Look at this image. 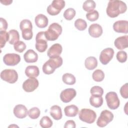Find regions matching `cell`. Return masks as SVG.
I'll return each instance as SVG.
<instances>
[{
	"label": "cell",
	"instance_id": "cell-34",
	"mask_svg": "<svg viewBox=\"0 0 128 128\" xmlns=\"http://www.w3.org/2000/svg\"><path fill=\"white\" fill-rule=\"evenodd\" d=\"M20 28L22 31L25 30H32V22L29 20L24 19L20 22Z\"/></svg>",
	"mask_w": 128,
	"mask_h": 128
},
{
	"label": "cell",
	"instance_id": "cell-18",
	"mask_svg": "<svg viewBox=\"0 0 128 128\" xmlns=\"http://www.w3.org/2000/svg\"><path fill=\"white\" fill-rule=\"evenodd\" d=\"M114 46L118 50H123L128 46V36L126 35L116 38L114 42Z\"/></svg>",
	"mask_w": 128,
	"mask_h": 128
},
{
	"label": "cell",
	"instance_id": "cell-42",
	"mask_svg": "<svg viewBox=\"0 0 128 128\" xmlns=\"http://www.w3.org/2000/svg\"><path fill=\"white\" fill-rule=\"evenodd\" d=\"M0 32L6 31L8 28V23L6 20L2 18H0Z\"/></svg>",
	"mask_w": 128,
	"mask_h": 128
},
{
	"label": "cell",
	"instance_id": "cell-38",
	"mask_svg": "<svg viewBox=\"0 0 128 128\" xmlns=\"http://www.w3.org/2000/svg\"><path fill=\"white\" fill-rule=\"evenodd\" d=\"M116 58L119 62L121 63L124 62L127 60V54L126 52L123 50L119 51L116 54Z\"/></svg>",
	"mask_w": 128,
	"mask_h": 128
},
{
	"label": "cell",
	"instance_id": "cell-8",
	"mask_svg": "<svg viewBox=\"0 0 128 128\" xmlns=\"http://www.w3.org/2000/svg\"><path fill=\"white\" fill-rule=\"evenodd\" d=\"M36 48L40 52H43L46 50L48 48L47 40L44 35V32H38L36 37Z\"/></svg>",
	"mask_w": 128,
	"mask_h": 128
},
{
	"label": "cell",
	"instance_id": "cell-9",
	"mask_svg": "<svg viewBox=\"0 0 128 128\" xmlns=\"http://www.w3.org/2000/svg\"><path fill=\"white\" fill-rule=\"evenodd\" d=\"M0 78L10 84H14L18 79V74L14 70L6 69L1 72Z\"/></svg>",
	"mask_w": 128,
	"mask_h": 128
},
{
	"label": "cell",
	"instance_id": "cell-12",
	"mask_svg": "<svg viewBox=\"0 0 128 128\" xmlns=\"http://www.w3.org/2000/svg\"><path fill=\"white\" fill-rule=\"evenodd\" d=\"M39 84L38 80L36 78H30L22 84L23 90L28 92H30L37 88Z\"/></svg>",
	"mask_w": 128,
	"mask_h": 128
},
{
	"label": "cell",
	"instance_id": "cell-2",
	"mask_svg": "<svg viewBox=\"0 0 128 128\" xmlns=\"http://www.w3.org/2000/svg\"><path fill=\"white\" fill-rule=\"evenodd\" d=\"M62 58L60 56L50 58L42 66V71L46 74H52L56 69L60 67L62 64Z\"/></svg>",
	"mask_w": 128,
	"mask_h": 128
},
{
	"label": "cell",
	"instance_id": "cell-43",
	"mask_svg": "<svg viewBox=\"0 0 128 128\" xmlns=\"http://www.w3.org/2000/svg\"><path fill=\"white\" fill-rule=\"evenodd\" d=\"M64 128H76L75 122L72 120H68L66 121L64 126Z\"/></svg>",
	"mask_w": 128,
	"mask_h": 128
},
{
	"label": "cell",
	"instance_id": "cell-16",
	"mask_svg": "<svg viewBox=\"0 0 128 128\" xmlns=\"http://www.w3.org/2000/svg\"><path fill=\"white\" fill-rule=\"evenodd\" d=\"M14 116L18 118H26L28 114L27 108L22 104H18L14 108Z\"/></svg>",
	"mask_w": 128,
	"mask_h": 128
},
{
	"label": "cell",
	"instance_id": "cell-7",
	"mask_svg": "<svg viewBox=\"0 0 128 128\" xmlns=\"http://www.w3.org/2000/svg\"><path fill=\"white\" fill-rule=\"evenodd\" d=\"M106 100L107 106L111 110L118 108L120 104V102L117 94L114 92H110L106 95Z\"/></svg>",
	"mask_w": 128,
	"mask_h": 128
},
{
	"label": "cell",
	"instance_id": "cell-44",
	"mask_svg": "<svg viewBox=\"0 0 128 128\" xmlns=\"http://www.w3.org/2000/svg\"><path fill=\"white\" fill-rule=\"evenodd\" d=\"M0 2L2 4L8 6L10 5L11 4V3L12 2V0H0Z\"/></svg>",
	"mask_w": 128,
	"mask_h": 128
},
{
	"label": "cell",
	"instance_id": "cell-6",
	"mask_svg": "<svg viewBox=\"0 0 128 128\" xmlns=\"http://www.w3.org/2000/svg\"><path fill=\"white\" fill-rule=\"evenodd\" d=\"M113 118L114 114L111 112L106 110H104L101 112L100 116L96 121V124L99 127H104L111 122Z\"/></svg>",
	"mask_w": 128,
	"mask_h": 128
},
{
	"label": "cell",
	"instance_id": "cell-17",
	"mask_svg": "<svg viewBox=\"0 0 128 128\" xmlns=\"http://www.w3.org/2000/svg\"><path fill=\"white\" fill-rule=\"evenodd\" d=\"M88 33L92 37L99 38L102 34V28L98 24H93L89 26Z\"/></svg>",
	"mask_w": 128,
	"mask_h": 128
},
{
	"label": "cell",
	"instance_id": "cell-21",
	"mask_svg": "<svg viewBox=\"0 0 128 128\" xmlns=\"http://www.w3.org/2000/svg\"><path fill=\"white\" fill-rule=\"evenodd\" d=\"M40 70L36 66H28L25 70L26 75L30 78H35L38 76Z\"/></svg>",
	"mask_w": 128,
	"mask_h": 128
},
{
	"label": "cell",
	"instance_id": "cell-31",
	"mask_svg": "<svg viewBox=\"0 0 128 128\" xmlns=\"http://www.w3.org/2000/svg\"><path fill=\"white\" fill-rule=\"evenodd\" d=\"M9 34L6 31L0 32V46L2 48L4 46L6 42L9 40Z\"/></svg>",
	"mask_w": 128,
	"mask_h": 128
},
{
	"label": "cell",
	"instance_id": "cell-1",
	"mask_svg": "<svg viewBox=\"0 0 128 128\" xmlns=\"http://www.w3.org/2000/svg\"><path fill=\"white\" fill-rule=\"evenodd\" d=\"M126 10V4L124 2L118 0H110L108 2L106 12L109 17L114 18L117 17L120 14L124 13Z\"/></svg>",
	"mask_w": 128,
	"mask_h": 128
},
{
	"label": "cell",
	"instance_id": "cell-30",
	"mask_svg": "<svg viewBox=\"0 0 128 128\" xmlns=\"http://www.w3.org/2000/svg\"><path fill=\"white\" fill-rule=\"evenodd\" d=\"M40 124L43 128H49L52 126V122L48 116H44L40 119Z\"/></svg>",
	"mask_w": 128,
	"mask_h": 128
},
{
	"label": "cell",
	"instance_id": "cell-14",
	"mask_svg": "<svg viewBox=\"0 0 128 128\" xmlns=\"http://www.w3.org/2000/svg\"><path fill=\"white\" fill-rule=\"evenodd\" d=\"M113 28L116 32L128 34V22L124 20L116 21L113 24Z\"/></svg>",
	"mask_w": 128,
	"mask_h": 128
},
{
	"label": "cell",
	"instance_id": "cell-26",
	"mask_svg": "<svg viewBox=\"0 0 128 128\" xmlns=\"http://www.w3.org/2000/svg\"><path fill=\"white\" fill-rule=\"evenodd\" d=\"M9 40L8 42L10 44H14L20 40V35L18 30H11L8 32Z\"/></svg>",
	"mask_w": 128,
	"mask_h": 128
},
{
	"label": "cell",
	"instance_id": "cell-37",
	"mask_svg": "<svg viewBox=\"0 0 128 128\" xmlns=\"http://www.w3.org/2000/svg\"><path fill=\"white\" fill-rule=\"evenodd\" d=\"M14 48L16 52H22L26 48V44L22 41H18L14 44Z\"/></svg>",
	"mask_w": 128,
	"mask_h": 128
},
{
	"label": "cell",
	"instance_id": "cell-32",
	"mask_svg": "<svg viewBox=\"0 0 128 128\" xmlns=\"http://www.w3.org/2000/svg\"><path fill=\"white\" fill-rule=\"evenodd\" d=\"M74 26L79 30H84L87 27V23L83 19L78 18L74 22Z\"/></svg>",
	"mask_w": 128,
	"mask_h": 128
},
{
	"label": "cell",
	"instance_id": "cell-39",
	"mask_svg": "<svg viewBox=\"0 0 128 128\" xmlns=\"http://www.w3.org/2000/svg\"><path fill=\"white\" fill-rule=\"evenodd\" d=\"M90 92L92 95H99L102 96L104 94V90L102 87L96 86L91 88Z\"/></svg>",
	"mask_w": 128,
	"mask_h": 128
},
{
	"label": "cell",
	"instance_id": "cell-29",
	"mask_svg": "<svg viewBox=\"0 0 128 128\" xmlns=\"http://www.w3.org/2000/svg\"><path fill=\"white\" fill-rule=\"evenodd\" d=\"M93 80L97 82H100L103 80L104 78V74L101 70H94L92 74Z\"/></svg>",
	"mask_w": 128,
	"mask_h": 128
},
{
	"label": "cell",
	"instance_id": "cell-5",
	"mask_svg": "<svg viewBox=\"0 0 128 128\" xmlns=\"http://www.w3.org/2000/svg\"><path fill=\"white\" fill-rule=\"evenodd\" d=\"M65 6V2L62 0H54L47 8L48 13L51 16H56Z\"/></svg>",
	"mask_w": 128,
	"mask_h": 128
},
{
	"label": "cell",
	"instance_id": "cell-41",
	"mask_svg": "<svg viewBox=\"0 0 128 128\" xmlns=\"http://www.w3.org/2000/svg\"><path fill=\"white\" fill-rule=\"evenodd\" d=\"M121 96L124 98H128V84L126 83L124 84L120 90Z\"/></svg>",
	"mask_w": 128,
	"mask_h": 128
},
{
	"label": "cell",
	"instance_id": "cell-10",
	"mask_svg": "<svg viewBox=\"0 0 128 128\" xmlns=\"http://www.w3.org/2000/svg\"><path fill=\"white\" fill-rule=\"evenodd\" d=\"M114 50L112 48H108L103 50L100 55V62L104 65L107 64L112 58Z\"/></svg>",
	"mask_w": 128,
	"mask_h": 128
},
{
	"label": "cell",
	"instance_id": "cell-3",
	"mask_svg": "<svg viewBox=\"0 0 128 128\" xmlns=\"http://www.w3.org/2000/svg\"><path fill=\"white\" fill-rule=\"evenodd\" d=\"M62 27L58 23L52 24L44 32L46 38L48 40L54 41L57 40L62 32Z\"/></svg>",
	"mask_w": 128,
	"mask_h": 128
},
{
	"label": "cell",
	"instance_id": "cell-19",
	"mask_svg": "<svg viewBox=\"0 0 128 128\" xmlns=\"http://www.w3.org/2000/svg\"><path fill=\"white\" fill-rule=\"evenodd\" d=\"M34 22L38 27L42 28L47 26L48 20L45 15L43 14H38L35 17Z\"/></svg>",
	"mask_w": 128,
	"mask_h": 128
},
{
	"label": "cell",
	"instance_id": "cell-15",
	"mask_svg": "<svg viewBox=\"0 0 128 128\" xmlns=\"http://www.w3.org/2000/svg\"><path fill=\"white\" fill-rule=\"evenodd\" d=\"M62 46L60 44H54L48 50L47 55L50 58L58 57L62 54Z\"/></svg>",
	"mask_w": 128,
	"mask_h": 128
},
{
	"label": "cell",
	"instance_id": "cell-11",
	"mask_svg": "<svg viewBox=\"0 0 128 128\" xmlns=\"http://www.w3.org/2000/svg\"><path fill=\"white\" fill-rule=\"evenodd\" d=\"M3 61L7 66H14L20 62V55L14 53L6 54L4 56Z\"/></svg>",
	"mask_w": 128,
	"mask_h": 128
},
{
	"label": "cell",
	"instance_id": "cell-25",
	"mask_svg": "<svg viewBox=\"0 0 128 128\" xmlns=\"http://www.w3.org/2000/svg\"><path fill=\"white\" fill-rule=\"evenodd\" d=\"M86 68L89 70H92L96 68L98 66V61L94 56H89L87 58L84 62Z\"/></svg>",
	"mask_w": 128,
	"mask_h": 128
},
{
	"label": "cell",
	"instance_id": "cell-13",
	"mask_svg": "<svg viewBox=\"0 0 128 128\" xmlns=\"http://www.w3.org/2000/svg\"><path fill=\"white\" fill-rule=\"evenodd\" d=\"M76 95V90L74 88H69L62 91L60 94V98L62 102L68 103L70 102Z\"/></svg>",
	"mask_w": 128,
	"mask_h": 128
},
{
	"label": "cell",
	"instance_id": "cell-36",
	"mask_svg": "<svg viewBox=\"0 0 128 128\" xmlns=\"http://www.w3.org/2000/svg\"><path fill=\"white\" fill-rule=\"evenodd\" d=\"M98 17H99L98 12L96 10H94L92 11L88 12L86 14V18L90 22H94V21L96 20L98 18Z\"/></svg>",
	"mask_w": 128,
	"mask_h": 128
},
{
	"label": "cell",
	"instance_id": "cell-33",
	"mask_svg": "<svg viewBox=\"0 0 128 128\" xmlns=\"http://www.w3.org/2000/svg\"><path fill=\"white\" fill-rule=\"evenodd\" d=\"M40 114V109L37 107H34L31 108L28 111V115L29 117L33 120L38 118Z\"/></svg>",
	"mask_w": 128,
	"mask_h": 128
},
{
	"label": "cell",
	"instance_id": "cell-22",
	"mask_svg": "<svg viewBox=\"0 0 128 128\" xmlns=\"http://www.w3.org/2000/svg\"><path fill=\"white\" fill-rule=\"evenodd\" d=\"M64 112L66 116L74 117L78 114V108L74 104L68 106L64 108Z\"/></svg>",
	"mask_w": 128,
	"mask_h": 128
},
{
	"label": "cell",
	"instance_id": "cell-27",
	"mask_svg": "<svg viewBox=\"0 0 128 128\" xmlns=\"http://www.w3.org/2000/svg\"><path fill=\"white\" fill-rule=\"evenodd\" d=\"M62 82L68 85H72L76 83V80L75 76L70 73H66L62 76Z\"/></svg>",
	"mask_w": 128,
	"mask_h": 128
},
{
	"label": "cell",
	"instance_id": "cell-35",
	"mask_svg": "<svg viewBox=\"0 0 128 128\" xmlns=\"http://www.w3.org/2000/svg\"><path fill=\"white\" fill-rule=\"evenodd\" d=\"M76 10L72 8L66 9L64 12V17L68 20H70L74 18L76 15Z\"/></svg>",
	"mask_w": 128,
	"mask_h": 128
},
{
	"label": "cell",
	"instance_id": "cell-23",
	"mask_svg": "<svg viewBox=\"0 0 128 128\" xmlns=\"http://www.w3.org/2000/svg\"><path fill=\"white\" fill-rule=\"evenodd\" d=\"M50 114L56 120H60L62 116L60 107L57 105L52 106L50 108Z\"/></svg>",
	"mask_w": 128,
	"mask_h": 128
},
{
	"label": "cell",
	"instance_id": "cell-40",
	"mask_svg": "<svg viewBox=\"0 0 128 128\" xmlns=\"http://www.w3.org/2000/svg\"><path fill=\"white\" fill-rule=\"evenodd\" d=\"M22 37L25 40H30L32 38L33 33L32 30H25L22 31Z\"/></svg>",
	"mask_w": 128,
	"mask_h": 128
},
{
	"label": "cell",
	"instance_id": "cell-28",
	"mask_svg": "<svg viewBox=\"0 0 128 128\" xmlns=\"http://www.w3.org/2000/svg\"><path fill=\"white\" fill-rule=\"evenodd\" d=\"M96 6V2L92 0H87L85 1L82 5V8L84 10L90 12L94 10Z\"/></svg>",
	"mask_w": 128,
	"mask_h": 128
},
{
	"label": "cell",
	"instance_id": "cell-20",
	"mask_svg": "<svg viewBox=\"0 0 128 128\" xmlns=\"http://www.w3.org/2000/svg\"><path fill=\"white\" fill-rule=\"evenodd\" d=\"M24 58L26 62L28 63L35 62L38 60V55L32 50H28L24 55Z\"/></svg>",
	"mask_w": 128,
	"mask_h": 128
},
{
	"label": "cell",
	"instance_id": "cell-4",
	"mask_svg": "<svg viewBox=\"0 0 128 128\" xmlns=\"http://www.w3.org/2000/svg\"><path fill=\"white\" fill-rule=\"evenodd\" d=\"M78 116L80 120L88 124L94 123L96 118V112L89 108H82L78 114Z\"/></svg>",
	"mask_w": 128,
	"mask_h": 128
},
{
	"label": "cell",
	"instance_id": "cell-24",
	"mask_svg": "<svg viewBox=\"0 0 128 128\" xmlns=\"http://www.w3.org/2000/svg\"><path fill=\"white\" fill-rule=\"evenodd\" d=\"M90 103L91 106L94 108H99L103 104V98L101 96L92 95L90 98Z\"/></svg>",
	"mask_w": 128,
	"mask_h": 128
}]
</instances>
